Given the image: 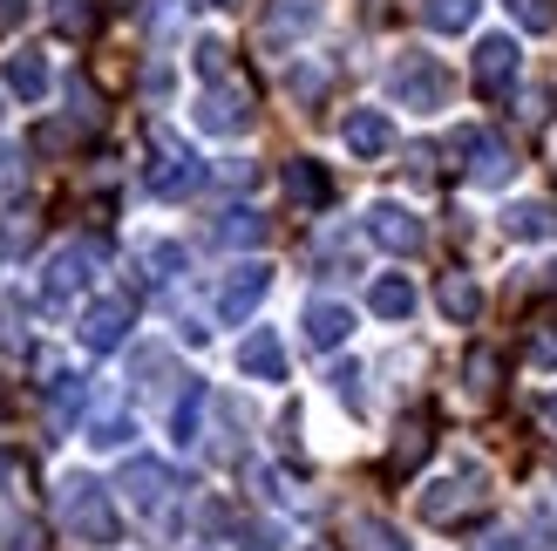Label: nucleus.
<instances>
[{"label": "nucleus", "instance_id": "1", "mask_svg": "<svg viewBox=\"0 0 557 551\" xmlns=\"http://www.w3.org/2000/svg\"><path fill=\"white\" fill-rule=\"evenodd\" d=\"M54 504H62V525L82 544H116V511H109V490L96 477H62Z\"/></svg>", "mask_w": 557, "mask_h": 551}, {"label": "nucleus", "instance_id": "2", "mask_svg": "<svg viewBox=\"0 0 557 551\" xmlns=\"http://www.w3.org/2000/svg\"><path fill=\"white\" fill-rule=\"evenodd\" d=\"M205 184L198 150H184L171 130H150V163H144V191L150 198H184V191Z\"/></svg>", "mask_w": 557, "mask_h": 551}, {"label": "nucleus", "instance_id": "3", "mask_svg": "<svg viewBox=\"0 0 557 551\" xmlns=\"http://www.w3.org/2000/svg\"><path fill=\"white\" fill-rule=\"evenodd\" d=\"M387 96L401 109H442L449 102V69H442L435 54H401V62L387 69Z\"/></svg>", "mask_w": 557, "mask_h": 551}, {"label": "nucleus", "instance_id": "4", "mask_svg": "<svg viewBox=\"0 0 557 551\" xmlns=\"http://www.w3.org/2000/svg\"><path fill=\"white\" fill-rule=\"evenodd\" d=\"M198 130H211V136L252 130V89H245V82H232V75H218L211 89L198 96Z\"/></svg>", "mask_w": 557, "mask_h": 551}, {"label": "nucleus", "instance_id": "5", "mask_svg": "<svg viewBox=\"0 0 557 551\" xmlns=\"http://www.w3.org/2000/svg\"><path fill=\"white\" fill-rule=\"evenodd\" d=\"M129 327H136V299L129 293H109V299H96V307L82 314L75 334H82V347H89V354H116L129 341Z\"/></svg>", "mask_w": 557, "mask_h": 551}, {"label": "nucleus", "instance_id": "6", "mask_svg": "<svg viewBox=\"0 0 557 551\" xmlns=\"http://www.w3.org/2000/svg\"><path fill=\"white\" fill-rule=\"evenodd\" d=\"M96 259H102V245H89V238H82V245H62V253L48 259V280H41V299H48V307H69V299L89 286Z\"/></svg>", "mask_w": 557, "mask_h": 551}, {"label": "nucleus", "instance_id": "7", "mask_svg": "<svg viewBox=\"0 0 557 551\" xmlns=\"http://www.w3.org/2000/svg\"><path fill=\"white\" fill-rule=\"evenodd\" d=\"M116 490L144 511V517H157L163 504H171V490H177V477H171V463H157V456H129L123 463V477H116Z\"/></svg>", "mask_w": 557, "mask_h": 551}, {"label": "nucleus", "instance_id": "8", "mask_svg": "<svg viewBox=\"0 0 557 551\" xmlns=\"http://www.w3.org/2000/svg\"><path fill=\"white\" fill-rule=\"evenodd\" d=\"M265 293H272V266H259V259L252 266H232L225 286H218V320H232V327L252 320V307H259Z\"/></svg>", "mask_w": 557, "mask_h": 551}, {"label": "nucleus", "instance_id": "9", "mask_svg": "<svg viewBox=\"0 0 557 551\" xmlns=\"http://www.w3.org/2000/svg\"><path fill=\"white\" fill-rule=\"evenodd\" d=\"M483 498V470H462V477H442L422 490V517L429 525H456V517H469Z\"/></svg>", "mask_w": 557, "mask_h": 551}, {"label": "nucleus", "instance_id": "10", "mask_svg": "<svg viewBox=\"0 0 557 551\" xmlns=\"http://www.w3.org/2000/svg\"><path fill=\"white\" fill-rule=\"evenodd\" d=\"M368 238L408 259V253H422V218H414L408 205H395V198H381V205L368 211Z\"/></svg>", "mask_w": 557, "mask_h": 551}, {"label": "nucleus", "instance_id": "11", "mask_svg": "<svg viewBox=\"0 0 557 551\" xmlns=\"http://www.w3.org/2000/svg\"><path fill=\"white\" fill-rule=\"evenodd\" d=\"M456 150L469 157V177H476V184H504L510 177V144H504V136H490V130H462L456 136Z\"/></svg>", "mask_w": 557, "mask_h": 551}, {"label": "nucleus", "instance_id": "12", "mask_svg": "<svg viewBox=\"0 0 557 551\" xmlns=\"http://www.w3.org/2000/svg\"><path fill=\"white\" fill-rule=\"evenodd\" d=\"M510 82H517V41H510V35H483V41H476V96L496 102Z\"/></svg>", "mask_w": 557, "mask_h": 551}, {"label": "nucleus", "instance_id": "13", "mask_svg": "<svg viewBox=\"0 0 557 551\" xmlns=\"http://www.w3.org/2000/svg\"><path fill=\"white\" fill-rule=\"evenodd\" d=\"M238 368L252 381H286V347H278L272 327H252V334L238 341Z\"/></svg>", "mask_w": 557, "mask_h": 551}, {"label": "nucleus", "instance_id": "14", "mask_svg": "<svg viewBox=\"0 0 557 551\" xmlns=\"http://www.w3.org/2000/svg\"><path fill=\"white\" fill-rule=\"evenodd\" d=\"M341 136H347L354 157H387V150H395V123H387L381 109H354V117L341 123Z\"/></svg>", "mask_w": 557, "mask_h": 551}, {"label": "nucleus", "instance_id": "15", "mask_svg": "<svg viewBox=\"0 0 557 551\" xmlns=\"http://www.w3.org/2000/svg\"><path fill=\"white\" fill-rule=\"evenodd\" d=\"M299 327H306V341H313V347H341L354 334V314L341 307V299H313V307L299 314Z\"/></svg>", "mask_w": 557, "mask_h": 551}, {"label": "nucleus", "instance_id": "16", "mask_svg": "<svg viewBox=\"0 0 557 551\" xmlns=\"http://www.w3.org/2000/svg\"><path fill=\"white\" fill-rule=\"evenodd\" d=\"M286 198L306 205V211H320V205L333 198V184H326V171H320L313 157H293V163H286Z\"/></svg>", "mask_w": 557, "mask_h": 551}, {"label": "nucleus", "instance_id": "17", "mask_svg": "<svg viewBox=\"0 0 557 551\" xmlns=\"http://www.w3.org/2000/svg\"><path fill=\"white\" fill-rule=\"evenodd\" d=\"M435 299H442V314H449L456 327H469V320L483 314V293H476V280H469V272H442Z\"/></svg>", "mask_w": 557, "mask_h": 551}, {"label": "nucleus", "instance_id": "18", "mask_svg": "<svg viewBox=\"0 0 557 551\" xmlns=\"http://www.w3.org/2000/svg\"><path fill=\"white\" fill-rule=\"evenodd\" d=\"M205 381H190V389L177 395V408H171V436H177V450H198V436H205Z\"/></svg>", "mask_w": 557, "mask_h": 551}, {"label": "nucleus", "instance_id": "19", "mask_svg": "<svg viewBox=\"0 0 557 551\" xmlns=\"http://www.w3.org/2000/svg\"><path fill=\"white\" fill-rule=\"evenodd\" d=\"M136 272H144L150 286H171L177 272H184V245H171V238H157V245H144V253H136Z\"/></svg>", "mask_w": 557, "mask_h": 551}, {"label": "nucleus", "instance_id": "20", "mask_svg": "<svg viewBox=\"0 0 557 551\" xmlns=\"http://www.w3.org/2000/svg\"><path fill=\"white\" fill-rule=\"evenodd\" d=\"M368 307H374L381 320H408V314H414V286L401 280V272H387V280H374V293H368Z\"/></svg>", "mask_w": 557, "mask_h": 551}, {"label": "nucleus", "instance_id": "21", "mask_svg": "<svg viewBox=\"0 0 557 551\" xmlns=\"http://www.w3.org/2000/svg\"><path fill=\"white\" fill-rule=\"evenodd\" d=\"M347 544L354 551H408L401 531L387 525V517H347Z\"/></svg>", "mask_w": 557, "mask_h": 551}, {"label": "nucleus", "instance_id": "22", "mask_svg": "<svg viewBox=\"0 0 557 551\" xmlns=\"http://www.w3.org/2000/svg\"><path fill=\"white\" fill-rule=\"evenodd\" d=\"M504 225H510V238H550V232H557V211H550L544 198H531V205H510Z\"/></svg>", "mask_w": 557, "mask_h": 551}, {"label": "nucleus", "instance_id": "23", "mask_svg": "<svg viewBox=\"0 0 557 551\" xmlns=\"http://www.w3.org/2000/svg\"><path fill=\"white\" fill-rule=\"evenodd\" d=\"M8 89L21 102H41L48 96V62H41V54H14V62H8Z\"/></svg>", "mask_w": 557, "mask_h": 551}, {"label": "nucleus", "instance_id": "24", "mask_svg": "<svg viewBox=\"0 0 557 551\" xmlns=\"http://www.w3.org/2000/svg\"><path fill=\"white\" fill-rule=\"evenodd\" d=\"M483 0H422V21L435 27V35H462L469 21H476Z\"/></svg>", "mask_w": 557, "mask_h": 551}, {"label": "nucleus", "instance_id": "25", "mask_svg": "<svg viewBox=\"0 0 557 551\" xmlns=\"http://www.w3.org/2000/svg\"><path fill=\"white\" fill-rule=\"evenodd\" d=\"M313 21H320V0H278L272 21H265V35L286 41V35H299V27H313Z\"/></svg>", "mask_w": 557, "mask_h": 551}, {"label": "nucleus", "instance_id": "26", "mask_svg": "<svg viewBox=\"0 0 557 551\" xmlns=\"http://www.w3.org/2000/svg\"><path fill=\"white\" fill-rule=\"evenodd\" d=\"M218 238H225V245H259L265 238V218L245 211V205H232L225 218H218Z\"/></svg>", "mask_w": 557, "mask_h": 551}, {"label": "nucleus", "instance_id": "27", "mask_svg": "<svg viewBox=\"0 0 557 551\" xmlns=\"http://www.w3.org/2000/svg\"><path fill=\"white\" fill-rule=\"evenodd\" d=\"M129 436H136V423L123 416V408H102V416L89 423V443H96V450H123Z\"/></svg>", "mask_w": 557, "mask_h": 551}, {"label": "nucleus", "instance_id": "28", "mask_svg": "<svg viewBox=\"0 0 557 551\" xmlns=\"http://www.w3.org/2000/svg\"><path fill=\"white\" fill-rule=\"evenodd\" d=\"M0 347H8V354H21V347H27V307H21L14 293L0 299Z\"/></svg>", "mask_w": 557, "mask_h": 551}, {"label": "nucleus", "instance_id": "29", "mask_svg": "<svg viewBox=\"0 0 557 551\" xmlns=\"http://www.w3.org/2000/svg\"><path fill=\"white\" fill-rule=\"evenodd\" d=\"M232 538H238V551H278V544H286V538H278V525H259V517H238Z\"/></svg>", "mask_w": 557, "mask_h": 551}, {"label": "nucleus", "instance_id": "30", "mask_svg": "<svg viewBox=\"0 0 557 551\" xmlns=\"http://www.w3.org/2000/svg\"><path fill=\"white\" fill-rule=\"evenodd\" d=\"M504 8L531 27V35H544V27H557V0H504Z\"/></svg>", "mask_w": 557, "mask_h": 551}, {"label": "nucleus", "instance_id": "31", "mask_svg": "<svg viewBox=\"0 0 557 551\" xmlns=\"http://www.w3.org/2000/svg\"><path fill=\"white\" fill-rule=\"evenodd\" d=\"M523 551H557V517H544V511H531V517H523Z\"/></svg>", "mask_w": 557, "mask_h": 551}, {"label": "nucleus", "instance_id": "32", "mask_svg": "<svg viewBox=\"0 0 557 551\" xmlns=\"http://www.w3.org/2000/svg\"><path fill=\"white\" fill-rule=\"evenodd\" d=\"M27 238H35V218H27V211L0 218V253H27Z\"/></svg>", "mask_w": 557, "mask_h": 551}, {"label": "nucleus", "instance_id": "33", "mask_svg": "<svg viewBox=\"0 0 557 551\" xmlns=\"http://www.w3.org/2000/svg\"><path fill=\"white\" fill-rule=\"evenodd\" d=\"M0 538H8V551H48L41 544V525H35V517H21V511L8 517V531H0Z\"/></svg>", "mask_w": 557, "mask_h": 551}, {"label": "nucleus", "instance_id": "34", "mask_svg": "<svg viewBox=\"0 0 557 551\" xmlns=\"http://www.w3.org/2000/svg\"><path fill=\"white\" fill-rule=\"evenodd\" d=\"M469 389H476V395H496V354H490V347L469 354Z\"/></svg>", "mask_w": 557, "mask_h": 551}, {"label": "nucleus", "instance_id": "35", "mask_svg": "<svg viewBox=\"0 0 557 551\" xmlns=\"http://www.w3.org/2000/svg\"><path fill=\"white\" fill-rule=\"evenodd\" d=\"M89 8H82V0H62V8H54V27H62V35H89Z\"/></svg>", "mask_w": 557, "mask_h": 551}, {"label": "nucleus", "instance_id": "36", "mask_svg": "<svg viewBox=\"0 0 557 551\" xmlns=\"http://www.w3.org/2000/svg\"><path fill=\"white\" fill-rule=\"evenodd\" d=\"M422 456H429V429H408L395 443V470H408V463H422Z\"/></svg>", "mask_w": 557, "mask_h": 551}, {"label": "nucleus", "instance_id": "37", "mask_svg": "<svg viewBox=\"0 0 557 551\" xmlns=\"http://www.w3.org/2000/svg\"><path fill=\"white\" fill-rule=\"evenodd\" d=\"M320 89H326V69H293V96L299 102H313Z\"/></svg>", "mask_w": 557, "mask_h": 551}, {"label": "nucleus", "instance_id": "38", "mask_svg": "<svg viewBox=\"0 0 557 551\" xmlns=\"http://www.w3.org/2000/svg\"><path fill=\"white\" fill-rule=\"evenodd\" d=\"M333 389H341V402H360V368L341 362V368H333Z\"/></svg>", "mask_w": 557, "mask_h": 551}, {"label": "nucleus", "instance_id": "39", "mask_svg": "<svg viewBox=\"0 0 557 551\" xmlns=\"http://www.w3.org/2000/svg\"><path fill=\"white\" fill-rule=\"evenodd\" d=\"M517 117H523V123H544V117H550V96H544V89H531V96H523V109H517Z\"/></svg>", "mask_w": 557, "mask_h": 551}, {"label": "nucleus", "instance_id": "40", "mask_svg": "<svg viewBox=\"0 0 557 551\" xmlns=\"http://www.w3.org/2000/svg\"><path fill=\"white\" fill-rule=\"evenodd\" d=\"M531 362H537V368L557 362V334H537V341H531Z\"/></svg>", "mask_w": 557, "mask_h": 551}, {"label": "nucleus", "instance_id": "41", "mask_svg": "<svg viewBox=\"0 0 557 551\" xmlns=\"http://www.w3.org/2000/svg\"><path fill=\"white\" fill-rule=\"evenodd\" d=\"M218 177H225V184H238V191H245V184H252L259 171H252V163H225V171H218Z\"/></svg>", "mask_w": 557, "mask_h": 551}, {"label": "nucleus", "instance_id": "42", "mask_svg": "<svg viewBox=\"0 0 557 551\" xmlns=\"http://www.w3.org/2000/svg\"><path fill=\"white\" fill-rule=\"evenodd\" d=\"M14 21H27V0H0V27H14Z\"/></svg>", "mask_w": 557, "mask_h": 551}, {"label": "nucleus", "instance_id": "43", "mask_svg": "<svg viewBox=\"0 0 557 551\" xmlns=\"http://www.w3.org/2000/svg\"><path fill=\"white\" fill-rule=\"evenodd\" d=\"M14 470H21V463H14L8 450H0V483H14Z\"/></svg>", "mask_w": 557, "mask_h": 551}, {"label": "nucleus", "instance_id": "44", "mask_svg": "<svg viewBox=\"0 0 557 551\" xmlns=\"http://www.w3.org/2000/svg\"><path fill=\"white\" fill-rule=\"evenodd\" d=\"M544 416H550V423H557V395H550V402H544Z\"/></svg>", "mask_w": 557, "mask_h": 551}, {"label": "nucleus", "instance_id": "45", "mask_svg": "<svg viewBox=\"0 0 557 551\" xmlns=\"http://www.w3.org/2000/svg\"><path fill=\"white\" fill-rule=\"evenodd\" d=\"M205 8H238V0H205Z\"/></svg>", "mask_w": 557, "mask_h": 551}, {"label": "nucleus", "instance_id": "46", "mask_svg": "<svg viewBox=\"0 0 557 551\" xmlns=\"http://www.w3.org/2000/svg\"><path fill=\"white\" fill-rule=\"evenodd\" d=\"M0 416H8V395H0Z\"/></svg>", "mask_w": 557, "mask_h": 551}]
</instances>
